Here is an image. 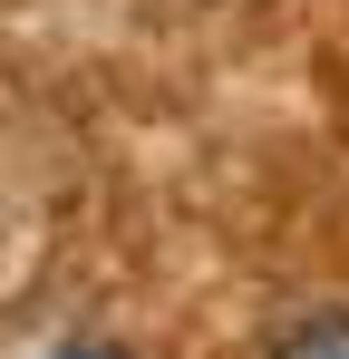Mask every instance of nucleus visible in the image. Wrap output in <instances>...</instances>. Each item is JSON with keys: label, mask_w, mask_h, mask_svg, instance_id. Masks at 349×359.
<instances>
[{"label": "nucleus", "mask_w": 349, "mask_h": 359, "mask_svg": "<svg viewBox=\"0 0 349 359\" xmlns=\"http://www.w3.org/2000/svg\"><path fill=\"white\" fill-rule=\"evenodd\" d=\"M49 359H126V350H107V340H78V350H49Z\"/></svg>", "instance_id": "2"}, {"label": "nucleus", "mask_w": 349, "mask_h": 359, "mask_svg": "<svg viewBox=\"0 0 349 359\" xmlns=\"http://www.w3.org/2000/svg\"><path fill=\"white\" fill-rule=\"evenodd\" d=\"M272 359H349V311H320V320H301L272 340Z\"/></svg>", "instance_id": "1"}]
</instances>
